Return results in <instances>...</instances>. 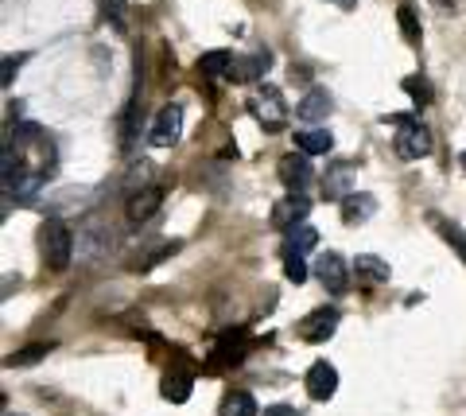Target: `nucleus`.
Here are the masks:
<instances>
[{"instance_id":"nucleus-1","label":"nucleus","mask_w":466,"mask_h":416,"mask_svg":"<svg viewBox=\"0 0 466 416\" xmlns=\"http://www.w3.org/2000/svg\"><path fill=\"white\" fill-rule=\"evenodd\" d=\"M39 253L43 261H47L51 272H63L70 265V257H75V234L66 229V222L58 218H47L39 229Z\"/></svg>"},{"instance_id":"nucleus-2","label":"nucleus","mask_w":466,"mask_h":416,"mask_svg":"<svg viewBox=\"0 0 466 416\" xmlns=\"http://www.w3.org/2000/svg\"><path fill=\"white\" fill-rule=\"evenodd\" d=\"M392 148H397L400 160H420V156L431 152V133L412 117H397V137H392Z\"/></svg>"},{"instance_id":"nucleus-3","label":"nucleus","mask_w":466,"mask_h":416,"mask_svg":"<svg viewBox=\"0 0 466 416\" xmlns=\"http://www.w3.org/2000/svg\"><path fill=\"white\" fill-rule=\"evenodd\" d=\"M280 179L291 195H303L308 191V183L315 179V167H311V156L308 152H288L280 160Z\"/></svg>"},{"instance_id":"nucleus-4","label":"nucleus","mask_w":466,"mask_h":416,"mask_svg":"<svg viewBox=\"0 0 466 416\" xmlns=\"http://www.w3.org/2000/svg\"><path fill=\"white\" fill-rule=\"evenodd\" d=\"M253 113H257V121L265 125L268 133H276V128H284V121H288L284 97H280V90H272V86H265V90H257V97H253Z\"/></svg>"},{"instance_id":"nucleus-5","label":"nucleus","mask_w":466,"mask_h":416,"mask_svg":"<svg viewBox=\"0 0 466 416\" xmlns=\"http://www.w3.org/2000/svg\"><path fill=\"white\" fill-rule=\"evenodd\" d=\"M315 277L323 280V289L330 296H342L350 289V269L339 253H319V261H315Z\"/></svg>"},{"instance_id":"nucleus-6","label":"nucleus","mask_w":466,"mask_h":416,"mask_svg":"<svg viewBox=\"0 0 466 416\" xmlns=\"http://www.w3.org/2000/svg\"><path fill=\"white\" fill-rule=\"evenodd\" d=\"M179 137H183V109L179 106H164L156 113V121H152V145L156 148H171Z\"/></svg>"},{"instance_id":"nucleus-7","label":"nucleus","mask_w":466,"mask_h":416,"mask_svg":"<svg viewBox=\"0 0 466 416\" xmlns=\"http://www.w3.org/2000/svg\"><path fill=\"white\" fill-rule=\"evenodd\" d=\"M334 327H339V311L334 308H315L311 315H303L299 320V339H308V342H323L334 335Z\"/></svg>"},{"instance_id":"nucleus-8","label":"nucleus","mask_w":466,"mask_h":416,"mask_svg":"<svg viewBox=\"0 0 466 416\" xmlns=\"http://www.w3.org/2000/svg\"><path fill=\"white\" fill-rule=\"evenodd\" d=\"M334 390H339V370H334L327 358L311 362V370H308V393H311V401H330Z\"/></svg>"},{"instance_id":"nucleus-9","label":"nucleus","mask_w":466,"mask_h":416,"mask_svg":"<svg viewBox=\"0 0 466 416\" xmlns=\"http://www.w3.org/2000/svg\"><path fill=\"white\" fill-rule=\"evenodd\" d=\"M308 210H311V203L303 195H288L284 203H276L272 226L276 229H296V226H303V218H308Z\"/></svg>"},{"instance_id":"nucleus-10","label":"nucleus","mask_w":466,"mask_h":416,"mask_svg":"<svg viewBox=\"0 0 466 416\" xmlns=\"http://www.w3.org/2000/svg\"><path fill=\"white\" fill-rule=\"evenodd\" d=\"M354 176H358L354 164H334L327 176H323V195H327V198H346V195H354Z\"/></svg>"},{"instance_id":"nucleus-11","label":"nucleus","mask_w":466,"mask_h":416,"mask_svg":"<svg viewBox=\"0 0 466 416\" xmlns=\"http://www.w3.org/2000/svg\"><path fill=\"white\" fill-rule=\"evenodd\" d=\"M159 203H164V191L159 188H140L128 195V218L133 222H148L152 214L159 210Z\"/></svg>"},{"instance_id":"nucleus-12","label":"nucleus","mask_w":466,"mask_h":416,"mask_svg":"<svg viewBox=\"0 0 466 416\" xmlns=\"http://www.w3.org/2000/svg\"><path fill=\"white\" fill-rule=\"evenodd\" d=\"M354 272H358V284H370V289H377V284H389V277H392L389 261H381V257H373V253H361L354 261Z\"/></svg>"},{"instance_id":"nucleus-13","label":"nucleus","mask_w":466,"mask_h":416,"mask_svg":"<svg viewBox=\"0 0 466 416\" xmlns=\"http://www.w3.org/2000/svg\"><path fill=\"white\" fill-rule=\"evenodd\" d=\"M373 210H377V198L366 195V191H354V195H346L342 198V222L346 226H361V222H370L373 218Z\"/></svg>"},{"instance_id":"nucleus-14","label":"nucleus","mask_w":466,"mask_h":416,"mask_svg":"<svg viewBox=\"0 0 466 416\" xmlns=\"http://www.w3.org/2000/svg\"><path fill=\"white\" fill-rule=\"evenodd\" d=\"M268 66H272V55H268V51H257V55H245V59L233 63L229 78H238V82H257V78L268 75Z\"/></svg>"},{"instance_id":"nucleus-15","label":"nucleus","mask_w":466,"mask_h":416,"mask_svg":"<svg viewBox=\"0 0 466 416\" xmlns=\"http://www.w3.org/2000/svg\"><path fill=\"white\" fill-rule=\"evenodd\" d=\"M330 109H334L330 94H327V90H319V86H315V90H308V94H303V102H299V109H296V113H299V121L319 125V121H323Z\"/></svg>"},{"instance_id":"nucleus-16","label":"nucleus","mask_w":466,"mask_h":416,"mask_svg":"<svg viewBox=\"0 0 466 416\" xmlns=\"http://www.w3.org/2000/svg\"><path fill=\"white\" fill-rule=\"evenodd\" d=\"M191 390H195V381H191V374H187V370H167L164 385H159V393H164L171 405H183V401L191 397Z\"/></svg>"},{"instance_id":"nucleus-17","label":"nucleus","mask_w":466,"mask_h":416,"mask_svg":"<svg viewBox=\"0 0 466 416\" xmlns=\"http://www.w3.org/2000/svg\"><path fill=\"white\" fill-rule=\"evenodd\" d=\"M319 246V234H315V226H296V229H288V241H284V257H303V253H311Z\"/></svg>"},{"instance_id":"nucleus-18","label":"nucleus","mask_w":466,"mask_h":416,"mask_svg":"<svg viewBox=\"0 0 466 416\" xmlns=\"http://www.w3.org/2000/svg\"><path fill=\"white\" fill-rule=\"evenodd\" d=\"M296 148L308 152V156H327L334 148V137L327 133V128H303V133L296 137Z\"/></svg>"},{"instance_id":"nucleus-19","label":"nucleus","mask_w":466,"mask_h":416,"mask_svg":"<svg viewBox=\"0 0 466 416\" xmlns=\"http://www.w3.org/2000/svg\"><path fill=\"white\" fill-rule=\"evenodd\" d=\"M233 63H238V55H229V51H207V55L198 59V70H202L207 78H229Z\"/></svg>"},{"instance_id":"nucleus-20","label":"nucleus","mask_w":466,"mask_h":416,"mask_svg":"<svg viewBox=\"0 0 466 416\" xmlns=\"http://www.w3.org/2000/svg\"><path fill=\"white\" fill-rule=\"evenodd\" d=\"M5 188H8V195H16V198H32V195L43 188V176H39V171H24V167H16V176L5 179Z\"/></svg>"},{"instance_id":"nucleus-21","label":"nucleus","mask_w":466,"mask_h":416,"mask_svg":"<svg viewBox=\"0 0 466 416\" xmlns=\"http://www.w3.org/2000/svg\"><path fill=\"white\" fill-rule=\"evenodd\" d=\"M222 416H257V401L245 390H233L222 401Z\"/></svg>"},{"instance_id":"nucleus-22","label":"nucleus","mask_w":466,"mask_h":416,"mask_svg":"<svg viewBox=\"0 0 466 416\" xmlns=\"http://www.w3.org/2000/svg\"><path fill=\"white\" fill-rule=\"evenodd\" d=\"M241 354H245V339H241V331H238V335H226V339H222V347L214 350L210 362H214V366H226V362H238Z\"/></svg>"},{"instance_id":"nucleus-23","label":"nucleus","mask_w":466,"mask_h":416,"mask_svg":"<svg viewBox=\"0 0 466 416\" xmlns=\"http://www.w3.org/2000/svg\"><path fill=\"white\" fill-rule=\"evenodd\" d=\"M431 222H435V229H440V234L451 241V246L459 249V257L466 261V229H459L455 222H443V218H431Z\"/></svg>"},{"instance_id":"nucleus-24","label":"nucleus","mask_w":466,"mask_h":416,"mask_svg":"<svg viewBox=\"0 0 466 416\" xmlns=\"http://www.w3.org/2000/svg\"><path fill=\"white\" fill-rule=\"evenodd\" d=\"M51 347H43V342H35V347H27V350H20V354H12L8 358V366H27V362H39L43 354H47Z\"/></svg>"},{"instance_id":"nucleus-25","label":"nucleus","mask_w":466,"mask_h":416,"mask_svg":"<svg viewBox=\"0 0 466 416\" xmlns=\"http://www.w3.org/2000/svg\"><path fill=\"white\" fill-rule=\"evenodd\" d=\"M284 272L291 284H303L308 280V265H303V257H284Z\"/></svg>"},{"instance_id":"nucleus-26","label":"nucleus","mask_w":466,"mask_h":416,"mask_svg":"<svg viewBox=\"0 0 466 416\" xmlns=\"http://www.w3.org/2000/svg\"><path fill=\"white\" fill-rule=\"evenodd\" d=\"M404 90L412 94V97H420V102H431V90H428L424 78H404Z\"/></svg>"},{"instance_id":"nucleus-27","label":"nucleus","mask_w":466,"mask_h":416,"mask_svg":"<svg viewBox=\"0 0 466 416\" xmlns=\"http://www.w3.org/2000/svg\"><path fill=\"white\" fill-rule=\"evenodd\" d=\"M20 63H24V55H5V70H0V82L12 86V75L20 70Z\"/></svg>"},{"instance_id":"nucleus-28","label":"nucleus","mask_w":466,"mask_h":416,"mask_svg":"<svg viewBox=\"0 0 466 416\" xmlns=\"http://www.w3.org/2000/svg\"><path fill=\"white\" fill-rule=\"evenodd\" d=\"M400 27H404V36H408V39H416V36H420V32H416V16H412V8H408V5L400 8Z\"/></svg>"},{"instance_id":"nucleus-29","label":"nucleus","mask_w":466,"mask_h":416,"mask_svg":"<svg viewBox=\"0 0 466 416\" xmlns=\"http://www.w3.org/2000/svg\"><path fill=\"white\" fill-rule=\"evenodd\" d=\"M265 416H299V409H291V405H268Z\"/></svg>"},{"instance_id":"nucleus-30","label":"nucleus","mask_w":466,"mask_h":416,"mask_svg":"<svg viewBox=\"0 0 466 416\" xmlns=\"http://www.w3.org/2000/svg\"><path fill=\"white\" fill-rule=\"evenodd\" d=\"M462 167H466V156H462Z\"/></svg>"}]
</instances>
